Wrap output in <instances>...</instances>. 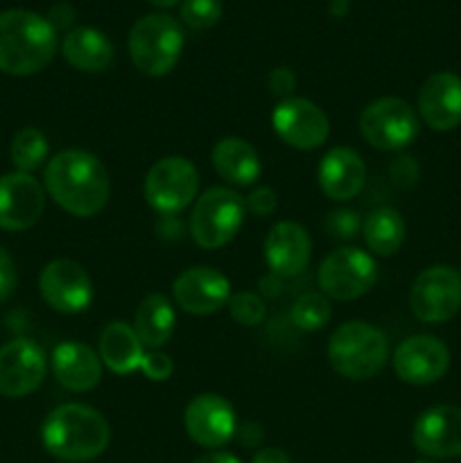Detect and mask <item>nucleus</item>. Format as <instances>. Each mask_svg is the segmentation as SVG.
<instances>
[{"label": "nucleus", "instance_id": "1", "mask_svg": "<svg viewBox=\"0 0 461 463\" xmlns=\"http://www.w3.org/2000/svg\"><path fill=\"white\" fill-rule=\"evenodd\" d=\"M45 188L50 197L75 217H93L108 202V172L95 154L66 149L45 165Z\"/></svg>", "mask_w": 461, "mask_h": 463}, {"label": "nucleus", "instance_id": "2", "mask_svg": "<svg viewBox=\"0 0 461 463\" xmlns=\"http://www.w3.org/2000/svg\"><path fill=\"white\" fill-rule=\"evenodd\" d=\"M41 437H43L45 450L52 457L81 463L98 459L107 450L111 430L98 410L81 402H68L50 411Z\"/></svg>", "mask_w": 461, "mask_h": 463}, {"label": "nucleus", "instance_id": "3", "mask_svg": "<svg viewBox=\"0 0 461 463\" xmlns=\"http://www.w3.org/2000/svg\"><path fill=\"white\" fill-rule=\"evenodd\" d=\"M57 52V30L27 9L0 14V71L25 77L41 72Z\"/></svg>", "mask_w": 461, "mask_h": 463}, {"label": "nucleus", "instance_id": "4", "mask_svg": "<svg viewBox=\"0 0 461 463\" xmlns=\"http://www.w3.org/2000/svg\"><path fill=\"white\" fill-rule=\"evenodd\" d=\"M389 360V339L366 321L339 326L328 342V362L348 380H371Z\"/></svg>", "mask_w": 461, "mask_h": 463}, {"label": "nucleus", "instance_id": "5", "mask_svg": "<svg viewBox=\"0 0 461 463\" xmlns=\"http://www.w3.org/2000/svg\"><path fill=\"white\" fill-rule=\"evenodd\" d=\"M183 50V30L170 14H147L129 32V57L143 75L163 77Z\"/></svg>", "mask_w": 461, "mask_h": 463}, {"label": "nucleus", "instance_id": "6", "mask_svg": "<svg viewBox=\"0 0 461 463\" xmlns=\"http://www.w3.org/2000/svg\"><path fill=\"white\" fill-rule=\"evenodd\" d=\"M244 199L230 188H208L194 202L190 235L202 249H220L238 235L244 222Z\"/></svg>", "mask_w": 461, "mask_h": 463}, {"label": "nucleus", "instance_id": "7", "mask_svg": "<svg viewBox=\"0 0 461 463\" xmlns=\"http://www.w3.org/2000/svg\"><path fill=\"white\" fill-rule=\"evenodd\" d=\"M420 129L414 109L400 98L373 99L360 116V131L366 143L382 152L409 147Z\"/></svg>", "mask_w": 461, "mask_h": 463}, {"label": "nucleus", "instance_id": "8", "mask_svg": "<svg viewBox=\"0 0 461 463\" xmlns=\"http://www.w3.org/2000/svg\"><path fill=\"white\" fill-rule=\"evenodd\" d=\"M199 190L197 167L185 156H165L145 176V199L154 211L174 215L194 202Z\"/></svg>", "mask_w": 461, "mask_h": 463}, {"label": "nucleus", "instance_id": "9", "mask_svg": "<svg viewBox=\"0 0 461 463\" xmlns=\"http://www.w3.org/2000/svg\"><path fill=\"white\" fill-rule=\"evenodd\" d=\"M378 280V265L373 256L357 247H342L321 260L319 285L325 297L337 301H353L369 292Z\"/></svg>", "mask_w": 461, "mask_h": 463}, {"label": "nucleus", "instance_id": "10", "mask_svg": "<svg viewBox=\"0 0 461 463\" xmlns=\"http://www.w3.org/2000/svg\"><path fill=\"white\" fill-rule=\"evenodd\" d=\"M409 307L423 324H443L461 310V274L447 265L420 271L409 289Z\"/></svg>", "mask_w": 461, "mask_h": 463}, {"label": "nucleus", "instance_id": "11", "mask_svg": "<svg viewBox=\"0 0 461 463\" xmlns=\"http://www.w3.org/2000/svg\"><path fill=\"white\" fill-rule=\"evenodd\" d=\"M43 301L61 315H77L93 301V283L80 262L59 258L48 262L39 276Z\"/></svg>", "mask_w": 461, "mask_h": 463}, {"label": "nucleus", "instance_id": "12", "mask_svg": "<svg viewBox=\"0 0 461 463\" xmlns=\"http://www.w3.org/2000/svg\"><path fill=\"white\" fill-rule=\"evenodd\" d=\"M45 373H48L45 353L32 339H12L0 346V396H30L41 387Z\"/></svg>", "mask_w": 461, "mask_h": 463}, {"label": "nucleus", "instance_id": "13", "mask_svg": "<svg viewBox=\"0 0 461 463\" xmlns=\"http://www.w3.org/2000/svg\"><path fill=\"white\" fill-rule=\"evenodd\" d=\"M271 125L278 138L294 149H316L330 134L328 116L306 98L280 99L271 113Z\"/></svg>", "mask_w": 461, "mask_h": 463}, {"label": "nucleus", "instance_id": "14", "mask_svg": "<svg viewBox=\"0 0 461 463\" xmlns=\"http://www.w3.org/2000/svg\"><path fill=\"white\" fill-rule=\"evenodd\" d=\"M450 369V351L432 335H416L398 344L393 353V371L398 378L414 387L438 383Z\"/></svg>", "mask_w": 461, "mask_h": 463}, {"label": "nucleus", "instance_id": "15", "mask_svg": "<svg viewBox=\"0 0 461 463\" xmlns=\"http://www.w3.org/2000/svg\"><path fill=\"white\" fill-rule=\"evenodd\" d=\"M172 294L181 310L188 315H215L230 301V283L212 267H190L181 271L172 285Z\"/></svg>", "mask_w": 461, "mask_h": 463}, {"label": "nucleus", "instance_id": "16", "mask_svg": "<svg viewBox=\"0 0 461 463\" xmlns=\"http://www.w3.org/2000/svg\"><path fill=\"white\" fill-rule=\"evenodd\" d=\"M185 432L197 446L221 448L235 437V410L226 398L217 393L194 396L185 407Z\"/></svg>", "mask_w": 461, "mask_h": 463}, {"label": "nucleus", "instance_id": "17", "mask_svg": "<svg viewBox=\"0 0 461 463\" xmlns=\"http://www.w3.org/2000/svg\"><path fill=\"white\" fill-rule=\"evenodd\" d=\"M45 211V193L39 181L25 172L0 176V229L27 231Z\"/></svg>", "mask_w": 461, "mask_h": 463}, {"label": "nucleus", "instance_id": "18", "mask_svg": "<svg viewBox=\"0 0 461 463\" xmlns=\"http://www.w3.org/2000/svg\"><path fill=\"white\" fill-rule=\"evenodd\" d=\"M416 450L434 459L461 457V407L437 405L425 410L411 430Z\"/></svg>", "mask_w": 461, "mask_h": 463}, {"label": "nucleus", "instance_id": "19", "mask_svg": "<svg viewBox=\"0 0 461 463\" xmlns=\"http://www.w3.org/2000/svg\"><path fill=\"white\" fill-rule=\"evenodd\" d=\"M419 113L434 131H452L461 125V77L437 72L419 90Z\"/></svg>", "mask_w": 461, "mask_h": 463}, {"label": "nucleus", "instance_id": "20", "mask_svg": "<svg viewBox=\"0 0 461 463\" xmlns=\"http://www.w3.org/2000/svg\"><path fill=\"white\" fill-rule=\"evenodd\" d=\"M312 242L296 222H278L265 240V260L276 276H296L310 262Z\"/></svg>", "mask_w": 461, "mask_h": 463}, {"label": "nucleus", "instance_id": "21", "mask_svg": "<svg viewBox=\"0 0 461 463\" xmlns=\"http://www.w3.org/2000/svg\"><path fill=\"white\" fill-rule=\"evenodd\" d=\"M366 165L351 147H333L319 163V188L334 202H348L364 188Z\"/></svg>", "mask_w": 461, "mask_h": 463}, {"label": "nucleus", "instance_id": "22", "mask_svg": "<svg viewBox=\"0 0 461 463\" xmlns=\"http://www.w3.org/2000/svg\"><path fill=\"white\" fill-rule=\"evenodd\" d=\"M52 373L63 389L84 393L102 380V360L86 344L63 342L52 351Z\"/></svg>", "mask_w": 461, "mask_h": 463}, {"label": "nucleus", "instance_id": "23", "mask_svg": "<svg viewBox=\"0 0 461 463\" xmlns=\"http://www.w3.org/2000/svg\"><path fill=\"white\" fill-rule=\"evenodd\" d=\"M61 54L72 68L84 72H102L111 66V39L95 27H72L61 41Z\"/></svg>", "mask_w": 461, "mask_h": 463}, {"label": "nucleus", "instance_id": "24", "mask_svg": "<svg viewBox=\"0 0 461 463\" xmlns=\"http://www.w3.org/2000/svg\"><path fill=\"white\" fill-rule=\"evenodd\" d=\"M211 161L217 175L233 185H251L262 172L256 149L238 136H226L215 143Z\"/></svg>", "mask_w": 461, "mask_h": 463}, {"label": "nucleus", "instance_id": "25", "mask_svg": "<svg viewBox=\"0 0 461 463\" xmlns=\"http://www.w3.org/2000/svg\"><path fill=\"white\" fill-rule=\"evenodd\" d=\"M145 357V346L136 330L122 321H111L99 335V360L118 375L134 373L140 369Z\"/></svg>", "mask_w": 461, "mask_h": 463}, {"label": "nucleus", "instance_id": "26", "mask_svg": "<svg viewBox=\"0 0 461 463\" xmlns=\"http://www.w3.org/2000/svg\"><path fill=\"white\" fill-rule=\"evenodd\" d=\"M174 328L176 315L170 298L163 297V294H149L140 301L138 310H136L134 330L145 348L158 351L163 344L170 342Z\"/></svg>", "mask_w": 461, "mask_h": 463}, {"label": "nucleus", "instance_id": "27", "mask_svg": "<svg viewBox=\"0 0 461 463\" xmlns=\"http://www.w3.org/2000/svg\"><path fill=\"white\" fill-rule=\"evenodd\" d=\"M362 235L375 256H393L405 240V222L393 208H375L362 224Z\"/></svg>", "mask_w": 461, "mask_h": 463}, {"label": "nucleus", "instance_id": "28", "mask_svg": "<svg viewBox=\"0 0 461 463\" xmlns=\"http://www.w3.org/2000/svg\"><path fill=\"white\" fill-rule=\"evenodd\" d=\"M12 163L16 165V172H34L48 158V138L34 127H25L18 131L12 140Z\"/></svg>", "mask_w": 461, "mask_h": 463}, {"label": "nucleus", "instance_id": "29", "mask_svg": "<svg viewBox=\"0 0 461 463\" xmlns=\"http://www.w3.org/2000/svg\"><path fill=\"white\" fill-rule=\"evenodd\" d=\"M333 317V307H330L328 298L321 297V294L310 292L303 294L294 301L292 310H289V319L296 326L298 330H306V333H315V330L325 328V324Z\"/></svg>", "mask_w": 461, "mask_h": 463}, {"label": "nucleus", "instance_id": "30", "mask_svg": "<svg viewBox=\"0 0 461 463\" xmlns=\"http://www.w3.org/2000/svg\"><path fill=\"white\" fill-rule=\"evenodd\" d=\"M221 18V0H183L181 21L193 30H211Z\"/></svg>", "mask_w": 461, "mask_h": 463}, {"label": "nucleus", "instance_id": "31", "mask_svg": "<svg viewBox=\"0 0 461 463\" xmlns=\"http://www.w3.org/2000/svg\"><path fill=\"white\" fill-rule=\"evenodd\" d=\"M229 312L233 317L235 324L244 326V328H253V326L262 324L267 315L265 301L253 292H238L230 294Z\"/></svg>", "mask_w": 461, "mask_h": 463}, {"label": "nucleus", "instance_id": "32", "mask_svg": "<svg viewBox=\"0 0 461 463\" xmlns=\"http://www.w3.org/2000/svg\"><path fill=\"white\" fill-rule=\"evenodd\" d=\"M325 231L333 238L353 240L362 231V220L351 208H339V211H333L325 217Z\"/></svg>", "mask_w": 461, "mask_h": 463}, {"label": "nucleus", "instance_id": "33", "mask_svg": "<svg viewBox=\"0 0 461 463\" xmlns=\"http://www.w3.org/2000/svg\"><path fill=\"white\" fill-rule=\"evenodd\" d=\"M140 371H143L149 380H154V383H163V380H167L174 373V362H172L165 353L149 351L145 353Z\"/></svg>", "mask_w": 461, "mask_h": 463}, {"label": "nucleus", "instance_id": "34", "mask_svg": "<svg viewBox=\"0 0 461 463\" xmlns=\"http://www.w3.org/2000/svg\"><path fill=\"white\" fill-rule=\"evenodd\" d=\"M244 206H247L256 217H267L278 208V197H276L274 190L265 185V188L253 190L247 197V202H244Z\"/></svg>", "mask_w": 461, "mask_h": 463}, {"label": "nucleus", "instance_id": "35", "mask_svg": "<svg viewBox=\"0 0 461 463\" xmlns=\"http://www.w3.org/2000/svg\"><path fill=\"white\" fill-rule=\"evenodd\" d=\"M267 86H269V90L274 95L287 99L294 93V89H296V77H294V72L289 68H274L269 72V77H267Z\"/></svg>", "mask_w": 461, "mask_h": 463}, {"label": "nucleus", "instance_id": "36", "mask_svg": "<svg viewBox=\"0 0 461 463\" xmlns=\"http://www.w3.org/2000/svg\"><path fill=\"white\" fill-rule=\"evenodd\" d=\"M14 288H16V267L12 256L0 247V303L12 297Z\"/></svg>", "mask_w": 461, "mask_h": 463}, {"label": "nucleus", "instance_id": "37", "mask_svg": "<svg viewBox=\"0 0 461 463\" xmlns=\"http://www.w3.org/2000/svg\"><path fill=\"white\" fill-rule=\"evenodd\" d=\"M416 175H419V170H416L414 158L402 156V158H398V161L391 165V176L396 179V184H400V185L414 184Z\"/></svg>", "mask_w": 461, "mask_h": 463}, {"label": "nucleus", "instance_id": "38", "mask_svg": "<svg viewBox=\"0 0 461 463\" xmlns=\"http://www.w3.org/2000/svg\"><path fill=\"white\" fill-rule=\"evenodd\" d=\"M72 21H75V9H72V5L59 3L50 9L48 23L54 30H66L68 25H72Z\"/></svg>", "mask_w": 461, "mask_h": 463}, {"label": "nucleus", "instance_id": "39", "mask_svg": "<svg viewBox=\"0 0 461 463\" xmlns=\"http://www.w3.org/2000/svg\"><path fill=\"white\" fill-rule=\"evenodd\" d=\"M251 463H292L289 461L287 452L280 450V448H262L253 455Z\"/></svg>", "mask_w": 461, "mask_h": 463}, {"label": "nucleus", "instance_id": "40", "mask_svg": "<svg viewBox=\"0 0 461 463\" xmlns=\"http://www.w3.org/2000/svg\"><path fill=\"white\" fill-rule=\"evenodd\" d=\"M194 463H242L235 455L230 452H208V455L199 457Z\"/></svg>", "mask_w": 461, "mask_h": 463}, {"label": "nucleus", "instance_id": "41", "mask_svg": "<svg viewBox=\"0 0 461 463\" xmlns=\"http://www.w3.org/2000/svg\"><path fill=\"white\" fill-rule=\"evenodd\" d=\"M348 7H351V0H333L330 14H333V16H343V14L348 12Z\"/></svg>", "mask_w": 461, "mask_h": 463}, {"label": "nucleus", "instance_id": "42", "mask_svg": "<svg viewBox=\"0 0 461 463\" xmlns=\"http://www.w3.org/2000/svg\"><path fill=\"white\" fill-rule=\"evenodd\" d=\"M152 5H156V7H174L179 0H149Z\"/></svg>", "mask_w": 461, "mask_h": 463}, {"label": "nucleus", "instance_id": "43", "mask_svg": "<svg viewBox=\"0 0 461 463\" xmlns=\"http://www.w3.org/2000/svg\"><path fill=\"white\" fill-rule=\"evenodd\" d=\"M416 463H434V461H425V459H420V461H416Z\"/></svg>", "mask_w": 461, "mask_h": 463}]
</instances>
